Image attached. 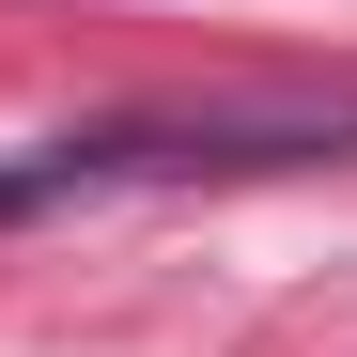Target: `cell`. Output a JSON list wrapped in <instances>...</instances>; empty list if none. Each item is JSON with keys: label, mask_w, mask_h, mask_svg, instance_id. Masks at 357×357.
<instances>
[{"label": "cell", "mask_w": 357, "mask_h": 357, "mask_svg": "<svg viewBox=\"0 0 357 357\" xmlns=\"http://www.w3.org/2000/svg\"><path fill=\"white\" fill-rule=\"evenodd\" d=\"M326 155H357V109H109L0 155V218H63L109 187H249V171H326Z\"/></svg>", "instance_id": "cell-1"}]
</instances>
